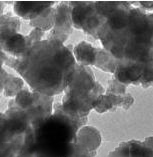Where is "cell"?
<instances>
[{
  "mask_svg": "<svg viewBox=\"0 0 153 157\" xmlns=\"http://www.w3.org/2000/svg\"><path fill=\"white\" fill-rule=\"evenodd\" d=\"M153 14L134 7L131 2L106 18L98 32L103 48L116 60V67L152 66Z\"/></svg>",
  "mask_w": 153,
  "mask_h": 157,
  "instance_id": "6da1fadb",
  "label": "cell"
},
{
  "mask_svg": "<svg viewBox=\"0 0 153 157\" xmlns=\"http://www.w3.org/2000/svg\"><path fill=\"white\" fill-rule=\"evenodd\" d=\"M5 64L17 71L32 91L53 97L64 92L70 83L76 61L69 47L45 39L33 44L19 58L9 56Z\"/></svg>",
  "mask_w": 153,
  "mask_h": 157,
  "instance_id": "7a4b0ae2",
  "label": "cell"
},
{
  "mask_svg": "<svg viewBox=\"0 0 153 157\" xmlns=\"http://www.w3.org/2000/svg\"><path fill=\"white\" fill-rule=\"evenodd\" d=\"M64 92L62 102L58 104L60 109L74 120L86 124L91 109L97 104L105 90L96 81L89 66L76 63L73 77Z\"/></svg>",
  "mask_w": 153,
  "mask_h": 157,
  "instance_id": "3957f363",
  "label": "cell"
},
{
  "mask_svg": "<svg viewBox=\"0 0 153 157\" xmlns=\"http://www.w3.org/2000/svg\"><path fill=\"white\" fill-rule=\"evenodd\" d=\"M71 7V22L75 29L98 40V32L105 23L106 17L99 12L95 1H68Z\"/></svg>",
  "mask_w": 153,
  "mask_h": 157,
  "instance_id": "277c9868",
  "label": "cell"
},
{
  "mask_svg": "<svg viewBox=\"0 0 153 157\" xmlns=\"http://www.w3.org/2000/svg\"><path fill=\"white\" fill-rule=\"evenodd\" d=\"M21 22L10 13L0 17V49L10 57L19 58L29 48L26 36L19 33Z\"/></svg>",
  "mask_w": 153,
  "mask_h": 157,
  "instance_id": "5b68a950",
  "label": "cell"
},
{
  "mask_svg": "<svg viewBox=\"0 0 153 157\" xmlns=\"http://www.w3.org/2000/svg\"><path fill=\"white\" fill-rule=\"evenodd\" d=\"M73 32L71 22V7L69 2H60L55 7V21L53 28L49 31L47 39H53L64 44Z\"/></svg>",
  "mask_w": 153,
  "mask_h": 157,
  "instance_id": "8992f818",
  "label": "cell"
},
{
  "mask_svg": "<svg viewBox=\"0 0 153 157\" xmlns=\"http://www.w3.org/2000/svg\"><path fill=\"white\" fill-rule=\"evenodd\" d=\"M107 157H153V138L121 142Z\"/></svg>",
  "mask_w": 153,
  "mask_h": 157,
  "instance_id": "52a82bcc",
  "label": "cell"
},
{
  "mask_svg": "<svg viewBox=\"0 0 153 157\" xmlns=\"http://www.w3.org/2000/svg\"><path fill=\"white\" fill-rule=\"evenodd\" d=\"M134 103V98L131 94L125 93L123 95H112L103 94L99 98L97 104L95 105L94 110L97 113H105L108 111H115L116 108H122L128 110Z\"/></svg>",
  "mask_w": 153,
  "mask_h": 157,
  "instance_id": "ba28073f",
  "label": "cell"
},
{
  "mask_svg": "<svg viewBox=\"0 0 153 157\" xmlns=\"http://www.w3.org/2000/svg\"><path fill=\"white\" fill-rule=\"evenodd\" d=\"M54 4H57L56 1H16L14 2L13 9L18 18L30 21Z\"/></svg>",
  "mask_w": 153,
  "mask_h": 157,
  "instance_id": "9c48e42d",
  "label": "cell"
},
{
  "mask_svg": "<svg viewBox=\"0 0 153 157\" xmlns=\"http://www.w3.org/2000/svg\"><path fill=\"white\" fill-rule=\"evenodd\" d=\"M76 144L93 155L97 154L101 145V134L97 128L90 125H84L76 134Z\"/></svg>",
  "mask_w": 153,
  "mask_h": 157,
  "instance_id": "30bf717a",
  "label": "cell"
},
{
  "mask_svg": "<svg viewBox=\"0 0 153 157\" xmlns=\"http://www.w3.org/2000/svg\"><path fill=\"white\" fill-rule=\"evenodd\" d=\"M97 47L87 41H81L72 50L76 63L83 66H91L94 63Z\"/></svg>",
  "mask_w": 153,
  "mask_h": 157,
  "instance_id": "8fae6325",
  "label": "cell"
},
{
  "mask_svg": "<svg viewBox=\"0 0 153 157\" xmlns=\"http://www.w3.org/2000/svg\"><path fill=\"white\" fill-rule=\"evenodd\" d=\"M55 21V7H50L44 10L36 18L29 21V24L34 29H38L42 32L50 31L54 26Z\"/></svg>",
  "mask_w": 153,
  "mask_h": 157,
  "instance_id": "7c38bea8",
  "label": "cell"
},
{
  "mask_svg": "<svg viewBox=\"0 0 153 157\" xmlns=\"http://www.w3.org/2000/svg\"><path fill=\"white\" fill-rule=\"evenodd\" d=\"M93 66L104 72H107V73L113 74L116 69V60L104 48L97 47Z\"/></svg>",
  "mask_w": 153,
  "mask_h": 157,
  "instance_id": "4fadbf2b",
  "label": "cell"
},
{
  "mask_svg": "<svg viewBox=\"0 0 153 157\" xmlns=\"http://www.w3.org/2000/svg\"><path fill=\"white\" fill-rule=\"evenodd\" d=\"M24 80L21 77H17V76L10 74L5 83L4 89H3V95L9 98L15 97L22 89H24Z\"/></svg>",
  "mask_w": 153,
  "mask_h": 157,
  "instance_id": "5bb4252c",
  "label": "cell"
},
{
  "mask_svg": "<svg viewBox=\"0 0 153 157\" xmlns=\"http://www.w3.org/2000/svg\"><path fill=\"white\" fill-rule=\"evenodd\" d=\"M126 88L127 85L117 81L115 79H111L108 81V87L105 91V94H112V95H123L126 93Z\"/></svg>",
  "mask_w": 153,
  "mask_h": 157,
  "instance_id": "9a60e30c",
  "label": "cell"
},
{
  "mask_svg": "<svg viewBox=\"0 0 153 157\" xmlns=\"http://www.w3.org/2000/svg\"><path fill=\"white\" fill-rule=\"evenodd\" d=\"M44 36V32L40 31L38 29H32L28 35H26V40H27L28 47H31L33 44L37 43L42 40V37Z\"/></svg>",
  "mask_w": 153,
  "mask_h": 157,
  "instance_id": "2e32d148",
  "label": "cell"
},
{
  "mask_svg": "<svg viewBox=\"0 0 153 157\" xmlns=\"http://www.w3.org/2000/svg\"><path fill=\"white\" fill-rule=\"evenodd\" d=\"M9 76H10V74L4 69V68L3 67L0 68V94L3 93V89H4L5 83Z\"/></svg>",
  "mask_w": 153,
  "mask_h": 157,
  "instance_id": "e0dca14e",
  "label": "cell"
},
{
  "mask_svg": "<svg viewBox=\"0 0 153 157\" xmlns=\"http://www.w3.org/2000/svg\"><path fill=\"white\" fill-rule=\"evenodd\" d=\"M138 3L139 4H142L141 7H142V8H145V11L148 10L149 12H152V4H153L152 1H139Z\"/></svg>",
  "mask_w": 153,
  "mask_h": 157,
  "instance_id": "ac0fdd59",
  "label": "cell"
},
{
  "mask_svg": "<svg viewBox=\"0 0 153 157\" xmlns=\"http://www.w3.org/2000/svg\"><path fill=\"white\" fill-rule=\"evenodd\" d=\"M8 55L5 54L4 52H3L1 49H0V68H1L3 65H4L6 63L7 59H8Z\"/></svg>",
  "mask_w": 153,
  "mask_h": 157,
  "instance_id": "d6986e66",
  "label": "cell"
},
{
  "mask_svg": "<svg viewBox=\"0 0 153 157\" xmlns=\"http://www.w3.org/2000/svg\"><path fill=\"white\" fill-rule=\"evenodd\" d=\"M4 7H5V2L0 1V17L3 15V10H4Z\"/></svg>",
  "mask_w": 153,
  "mask_h": 157,
  "instance_id": "ffe728a7",
  "label": "cell"
}]
</instances>
